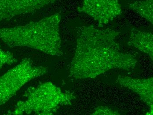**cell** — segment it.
I'll return each mask as SVG.
<instances>
[{"instance_id": "8992f818", "label": "cell", "mask_w": 153, "mask_h": 115, "mask_svg": "<svg viewBox=\"0 0 153 115\" xmlns=\"http://www.w3.org/2000/svg\"><path fill=\"white\" fill-rule=\"evenodd\" d=\"M56 0H0V21L34 13Z\"/></svg>"}, {"instance_id": "52a82bcc", "label": "cell", "mask_w": 153, "mask_h": 115, "mask_svg": "<svg viewBox=\"0 0 153 115\" xmlns=\"http://www.w3.org/2000/svg\"><path fill=\"white\" fill-rule=\"evenodd\" d=\"M116 82L137 93L141 99L149 107L150 111L146 115H153V78H135L118 75Z\"/></svg>"}, {"instance_id": "30bf717a", "label": "cell", "mask_w": 153, "mask_h": 115, "mask_svg": "<svg viewBox=\"0 0 153 115\" xmlns=\"http://www.w3.org/2000/svg\"><path fill=\"white\" fill-rule=\"evenodd\" d=\"M17 61L12 53L4 51L0 47V70L4 65H12Z\"/></svg>"}, {"instance_id": "277c9868", "label": "cell", "mask_w": 153, "mask_h": 115, "mask_svg": "<svg viewBox=\"0 0 153 115\" xmlns=\"http://www.w3.org/2000/svg\"><path fill=\"white\" fill-rule=\"evenodd\" d=\"M48 72L47 67L35 66L28 58L23 59L18 65L0 76V105L7 102L27 82Z\"/></svg>"}, {"instance_id": "3957f363", "label": "cell", "mask_w": 153, "mask_h": 115, "mask_svg": "<svg viewBox=\"0 0 153 115\" xmlns=\"http://www.w3.org/2000/svg\"><path fill=\"white\" fill-rule=\"evenodd\" d=\"M25 96L26 100L18 102L10 114L52 115L61 106L71 105L76 98L73 93L62 91L51 82L30 88Z\"/></svg>"}, {"instance_id": "5b68a950", "label": "cell", "mask_w": 153, "mask_h": 115, "mask_svg": "<svg viewBox=\"0 0 153 115\" xmlns=\"http://www.w3.org/2000/svg\"><path fill=\"white\" fill-rule=\"evenodd\" d=\"M77 10L91 17L99 27H103L122 13L118 0H84Z\"/></svg>"}, {"instance_id": "6da1fadb", "label": "cell", "mask_w": 153, "mask_h": 115, "mask_svg": "<svg viewBox=\"0 0 153 115\" xmlns=\"http://www.w3.org/2000/svg\"><path fill=\"white\" fill-rule=\"evenodd\" d=\"M120 34L111 29H100L92 25L77 28L71 76L78 79L93 78L111 69H134L137 60L123 52L116 41Z\"/></svg>"}, {"instance_id": "7a4b0ae2", "label": "cell", "mask_w": 153, "mask_h": 115, "mask_svg": "<svg viewBox=\"0 0 153 115\" xmlns=\"http://www.w3.org/2000/svg\"><path fill=\"white\" fill-rule=\"evenodd\" d=\"M56 13L25 25L0 29V40L10 47H22L40 50L53 56L62 54L59 24Z\"/></svg>"}, {"instance_id": "ba28073f", "label": "cell", "mask_w": 153, "mask_h": 115, "mask_svg": "<svg viewBox=\"0 0 153 115\" xmlns=\"http://www.w3.org/2000/svg\"><path fill=\"white\" fill-rule=\"evenodd\" d=\"M153 37L152 33L151 32L133 28L131 30L128 44L147 54L153 60Z\"/></svg>"}, {"instance_id": "9c48e42d", "label": "cell", "mask_w": 153, "mask_h": 115, "mask_svg": "<svg viewBox=\"0 0 153 115\" xmlns=\"http://www.w3.org/2000/svg\"><path fill=\"white\" fill-rule=\"evenodd\" d=\"M129 7L153 25V0L134 2L129 4Z\"/></svg>"}, {"instance_id": "8fae6325", "label": "cell", "mask_w": 153, "mask_h": 115, "mask_svg": "<svg viewBox=\"0 0 153 115\" xmlns=\"http://www.w3.org/2000/svg\"><path fill=\"white\" fill-rule=\"evenodd\" d=\"M120 114L115 110L110 109L108 107L100 106L95 109V112L92 115H119Z\"/></svg>"}]
</instances>
